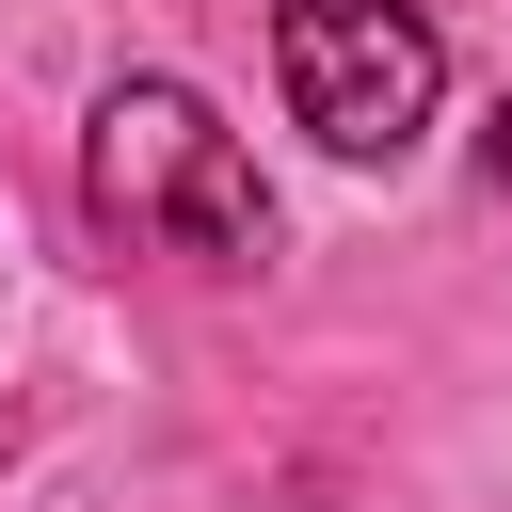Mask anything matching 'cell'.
<instances>
[{
    "label": "cell",
    "mask_w": 512,
    "mask_h": 512,
    "mask_svg": "<svg viewBox=\"0 0 512 512\" xmlns=\"http://www.w3.org/2000/svg\"><path fill=\"white\" fill-rule=\"evenodd\" d=\"M480 176H512V96H496V128H480Z\"/></svg>",
    "instance_id": "3"
},
{
    "label": "cell",
    "mask_w": 512,
    "mask_h": 512,
    "mask_svg": "<svg viewBox=\"0 0 512 512\" xmlns=\"http://www.w3.org/2000/svg\"><path fill=\"white\" fill-rule=\"evenodd\" d=\"M80 192H96V224L176 240V256H224V272L272 256V192H256L240 128H224L192 80H112L96 128H80Z\"/></svg>",
    "instance_id": "1"
},
{
    "label": "cell",
    "mask_w": 512,
    "mask_h": 512,
    "mask_svg": "<svg viewBox=\"0 0 512 512\" xmlns=\"http://www.w3.org/2000/svg\"><path fill=\"white\" fill-rule=\"evenodd\" d=\"M272 80H288V128L368 176V160H416L448 48H432L416 0H272Z\"/></svg>",
    "instance_id": "2"
}]
</instances>
